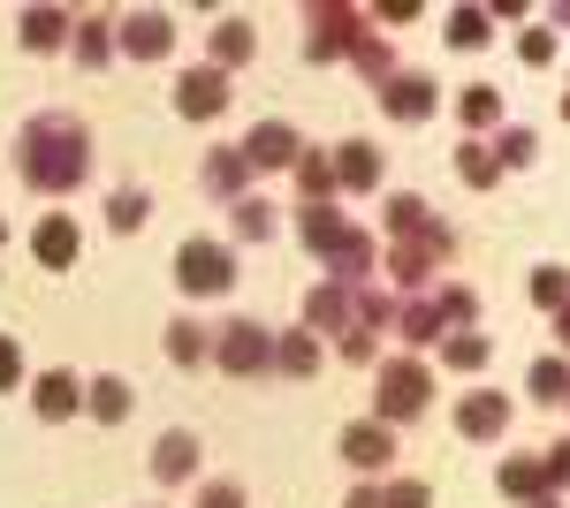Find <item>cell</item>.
Wrapping results in <instances>:
<instances>
[{"label": "cell", "instance_id": "cell-1", "mask_svg": "<svg viewBox=\"0 0 570 508\" xmlns=\"http://www.w3.org/2000/svg\"><path fill=\"white\" fill-rule=\"evenodd\" d=\"M16 168H23V182L46 190V198L77 190L91 175V129L77 122V114H31L23 137H16Z\"/></svg>", "mask_w": 570, "mask_h": 508}, {"label": "cell", "instance_id": "cell-2", "mask_svg": "<svg viewBox=\"0 0 570 508\" xmlns=\"http://www.w3.org/2000/svg\"><path fill=\"white\" fill-rule=\"evenodd\" d=\"M389 236H395V243H389V273L403 281V289H419L441 258L456 251V243H449V228L426 212V198H389Z\"/></svg>", "mask_w": 570, "mask_h": 508}, {"label": "cell", "instance_id": "cell-3", "mask_svg": "<svg viewBox=\"0 0 570 508\" xmlns=\"http://www.w3.org/2000/svg\"><path fill=\"white\" fill-rule=\"evenodd\" d=\"M426 402H434V372H426L419 357H389L381 380H373V410H381V425H411Z\"/></svg>", "mask_w": 570, "mask_h": 508}, {"label": "cell", "instance_id": "cell-4", "mask_svg": "<svg viewBox=\"0 0 570 508\" xmlns=\"http://www.w3.org/2000/svg\"><path fill=\"white\" fill-rule=\"evenodd\" d=\"M274 341L282 335H266L259 319H228L220 341H214V365L228 380H259V372H274Z\"/></svg>", "mask_w": 570, "mask_h": 508}, {"label": "cell", "instance_id": "cell-5", "mask_svg": "<svg viewBox=\"0 0 570 508\" xmlns=\"http://www.w3.org/2000/svg\"><path fill=\"white\" fill-rule=\"evenodd\" d=\"M176 289L183 297H228L236 289V258L220 251V243H206V236H190L176 251Z\"/></svg>", "mask_w": 570, "mask_h": 508}, {"label": "cell", "instance_id": "cell-6", "mask_svg": "<svg viewBox=\"0 0 570 508\" xmlns=\"http://www.w3.org/2000/svg\"><path fill=\"white\" fill-rule=\"evenodd\" d=\"M305 327L312 335H365V327H357V289H343V281H320V289H312L305 297Z\"/></svg>", "mask_w": 570, "mask_h": 508}, {"label": "cell", "instance_id": "cell-7", "mask_svg": "<svg viewBox=\"0 0 570 508\" xmlns=\"http://www.w3.org/2000/svg\"><path fill=\"white\" fill-rule=\"evenodd\" d=\"M220 107H228V77H220V69L198 61V69H183V77H176V114H183V122H214Z\"/></svg>", "mask_w": 570, "mask_h": 508}, {"label": "cell", "instance_id": "cell-8", "mask_svg": "<svg viewBox=\"0 0 570 508\" xmlns=\"http://www.w3.org/2000/svg\"><path fill=\"white\" fill-rule=\"evenodd\" d=\"M357 8H312V39H305V53L312 61H335V53H357Z\"/></svg>", "mask_w": 570, "mask_h": 508}, {"label": "cell", "instance_id": "cell-9", "mask_svg": "<svg viewBox=\"0 0 570 508\" xmlns=\"http://www.w3.org/2000/svg\"><path fill=\"white\" fill-rule=\"evenodd\" d=\"M244 160H252V168H297V160H305V137H297V129L289 122H259L252 129V137H244Z\"/></svg>", "mask_w": 570, "mask_h": 508}, {"label": "cell", "instance_id": "cell-10", "mask_svg": "<svg viewBox=\"0 0 570 508\" xmlns=\"http://www.w3.org/2000/svg\"><path fill=\"white\" fill-rule=\"evenodd\" d=\"M115 46H122V53H130V61H160V53H168V46H176V23H168V16H160V8H137L130 23H122V31H115Z\"/></svg>", "mask_w": 570, "mask_h": 508}, {"label": "cell", "instance_id": "cell-11", "mask_svg": "<svg viewBox=\"0 0 570 508\" xmlns=\"http://www.w3.org/2000/svg\"><path fill=\"white\" fill-rule=\"evenodd\" d=\"M395 456V432L381 418H365V425H351V432H343V464L351 470H381Z\"/></svg>", "mask_w": 570, "mask_h": 508}, {"label": "cell", "instance_id": "cell-12", "mask_svg": "<svg viewBox=\"0 0 570 508\" xmlns=\"http://www.w3.org/2000/svg\"><path fill=\"white\" fill-rule=\"evenodd\" d=\"M381 107H389V122H426L434 114V84L426 77H389L381 84Z\"/></svg>", "mask_w": 570, "mask_h": 508}, {"label": "cell", "instance_id": "cell-13", "mask_svg": "<svg viewBox=\"0 0 570 508\" xmlns=\"http://www.w3.org/2000/svg\"><path fill=\"white\" fill-rule=\"evenodd\" d=\"M456 432H464V440H494V432H510V395H464Z\"/></svg>", "mask_w": 570, "mask_h": 508}, {"label": "cell", "instance_id": "cell-14", "mask_svg": "<svg viewBox=\"0 0 570 508\" xmlns=\"http://www.w3.org/2000/svg\"><path fill=\"white\" fill-rule=\"evenodd\" d=\"M494 486L510 494V501H556V486H548V464H532V456H510V464L494 470Z\"/></svg>", "mask_w": 570, "mask_h": 508}, {"label": "cell", "instance_id": "cell-15", "mask_svg": "<svg viewBox=\"0 0 570 508\" xmlns=\"http://www.w3.org/2000/svg\"><path fill=\"white\" fill-rule=\"evenodd\" d=\"M373 182H381V152H373L365 137L335 145V190H373Z\"/></svg>", "mask_w": 570, "mask_h": 508}, {"label": "cell", "instance_id": "cell-16", "mask_svg": "<svg viewBox=\"0 0 570 508\" xmlns=\"http://www.w3.org/2000/svg\"><path fill=\"white\" fill-rule=\"evenodd\" d=\"M31 251H39V266H53V273H61V266H77V251H85V243H77V220H61V212H53V220H39Z\"/></svg>", "mask_w": 570, "mask_h": 508}, {"label": "cell", "instance_id": "cell-17", "mask_svg": "<svg viewBox=\"0 0 570 508\" xmlns=\"http://www.w3.org/2000/svg\"><path fill=\"white\" fill-rule=\"evenodd\" d=\"M31 410H39V418H77V410H85V387L69 380V372H39V387H31Z\"/></svg>", "mask_w": 570, "mask_h": 508}, {"label": "cell", "instance_id": "cell-18", "mask_svg": "<svg viewBox=\"0 0 570 508\" xmlns=\"http://www.w3.org/2000/svg\"><path fill=\"white\" fill-rule=\"evenodd\" d=\"M244 175H252V160H244V145H220L214 160H206V175H198V182H206L214 198H228V206H236V198H244Z\"/></svg>", "mask_w": 570, "mask_h": 508}, {"label": "cell", "instance_id": "cell-19", "mask_svg": "<svg viewBox=\"0 0 570 508\" xmlns=\"http://www.w3.org/2000/svg\"><path fill=\"white\" fill-rule=\"evenodd\" d=\"M274 372H289V380H312V372H320V335H312V327L282 335V341H274Z\"/></svg>", "mask_w": 570, "mask_h": 508}, {"label": "cell", "instance_id": "cell-20", "mask_svg": "<svg viewBox=\"0 0 570 508\" xmlns=\"http://www.w3.org/2000/svg\"><path fill=\"white\" fill-rule=\"evenodd\" d=\"M190 470H198V440H190V432H160V448H153V478L176 486V478H190Z\"/></svg>", "mask_w": 570, "mask_h": 508}, {"label": "cell", "instance_id": "cell-21", "mask_svg": "<svg viewBox=\"0 0 570 508\" xmlns=\"http://www.w3.org/2000/svg\"><path fill=\"white\" fill-rule=\"evenodd\" d=\"M297 236H305V251L327 258L335 243H343V212H335V206H305V212H297Z\"/></svg>", "mask_w": 570, "mask_h": 508}, {"label": "cell", "instance_id": "cell-22", "mask_svg": "<svg viewBox=\"0 0 570 508\" xmlns=\"http://www.w3.org/2000/svg\"><path fill=\"white\" fill-rule=\"evenodd\" d=\"M85 410L99 425H122V418H130V380H115V372H107V380H91L85 387Z\"/></svg>", "mask_w": 570, "mask_h": 508}, {"label": "cell", "instance_id": "cell-23", "mask_svg": "<svg viewBox=\"0 0 570 508\" xmlns=\"http://www.w3.org/2000/svg\"><path fill=\"white\" fill-rule=\"evenodd\" d=\"M456 175H464L472 190H494V182H502V160H494V145L464 137V145H456Z\"/></svg>", "mask_w": 570, "mask_h": 508}, {"label": "cell", "instance_id": "cell-24", "mask_svg": "<svg viewBox=\"0 0 570 508\" xmlns=\"http://www.w3.org/2000/svg\"><path fill=\"white\" fill-rule=\"evenodd\" d=\"M395 335H403V341H441V335H449V327H441V311H434V297L395 303Z\"/></svg>", "mask_w": 570, "mask_h": 508}, {"label": "cell", "instance_id": "cell-25", "mask_svg": "<svg viewBox=\"0 0 570 508\" xmlns=\"http://www.w3.org/2000/svg\"><path fill=\"white\" fill-rule=\"evenodd\" d=\"M236 61H252V23H244V16H228V23L214 31V69L228 77Z\"/></svg>", "mask_w": 570, "mask_h": 508}, {"label": "cell", "instance_id": "cell-26", "mask_svg": "<svg viewBox=\"0 0 570 508\" xmlns=\"http://www.w3.org/2000/svg\"><path fill=\"white\" fill-rule=\"evenodd\" d=\"M16 31H23V46H31V53H46V46H61L69 16H61V8H23V23H16Z\"/></svg>", "mask_w": 570, "mask_h": 508}, {"label": "cell", "instance_id": "cell-27", "mask_svg": "<svg viewBox=\"0 0 570 508\" xmlns=\"http://www.w3.org/2000/svg\"><path fill=\"white\" fill-rule=\"evenodd\" d=\"M297 190H305V206H327L335 198V160L327 152H305L297 160Z\"/></svg>", "mask_w": 570, "mask_h": 508}, {"label": "cell", "instance_id": "cell-28", "mask_svg": "<svg viewBox=\"0 0 570 508\" xmlns=\"http://www.w3.org/2000/svg\"><path fill=\"white\" fill-rule=\"evenodd\" d=\"M228 212H236V236H244V243H274V228H282L266 198H236Z\"/></svg>", "mask_w": 570, "mask_h": 508}, {"label": "cell", "instance_id": "cell-29", "mask_svg": "<svg viewBox=\"0 0 570 508\" xmlns=\"http://www.w3.org/2000/svg\"><path fill=\"white\" fill-rule=\"evenodd\" d=\"M532 303H540V311H563L570 303V266H532Z\"/></svg>", "mask_w": 570, "mask_h": 508}, {"label": "cell", "instance_id": "cell-30", "mask_svg": "<svg viewBox=\"0 0 570 508\" xmlns=\"http://www.w3.org/2000/svg\"><path fill=\"white\" fill-rule=\"evenodd\" d=\"M456 114H464V129H487V122H502V91H494V84H472L464 99H456Z\"/></svg>", "mask_w": 570, "mask_h": 508}, {"label": "cell", "instance_id": "cell-31", "mask_svg": "<svg viewBox=\"0 0 570 508\" xmlns=\"http://www.w3.org/2000/svg\"><path fill=\"white\" fill-rule=\"evenodd\" d=\"M525 387L540 395V402H570V365H563V357H540Z\"/></svg>", "mask_w": 570, "mask_h": 508}, {"label": "cell", "instance_id": "cell-32", "mask_svg": "<svg viewBox=\"0 0 570 508\" xmlns=\"http://www.w3.org/2000/svg\"><path fill=\"white\" fill-rule=\"evenodd\" d=\"M441 39L464 46V53H472V46H487V8H449V31H441Z\"/></svg>", "mask_w": 570, "mask_h": 508}, {"label": "cell", "instance_id": "cell-33", "mask_svg": "<svg viewBox=\"0 0 570 508\" xmlns=\"http://www.w3.org/2000/svg\"><path fill=\"white\" fill-rule=\"evenodd\" d=\"M107 220L130 236V228H145V220H153V198H145V190H115V198H107Z\"/></svg>", "mask_w": 570, "mask_h": 508}, {"label": "cell", "instance_id": "cell-34", "mask_svg": "<svg viewBox=\"0 0 570 508\" xmlns=\"http://www.w3.org/2000/svg\"><path fill=\"white\" fill-rule=\"evenodd\" d=\"M168 357H176V365H198V357H206V327H198V319H176V327H168Z\"/></svg>", "mask_w": 570, "mask_h": 508}, {"label": "cell", "instance_id": "cell-35", "mask_svg": "<svg viewBox=\"0 0 570 508\" xmlns=\"http://www.w3.org/2000/svg\"><path fill=\"white\" fill-rule=\"evenodd\" d=\"M441 349H449L456 372H480V365H487V335H441Z\"/></svg>", "mask_w": 570, "mask_h": 508}, {"label": "cell", "instance_id": "cell-36", "mask_svg": "<svg viewBox=\"0 0 570 508\" xmlns=\"http://www.w3.org/2000/svg\"><path fill=\"white\" fill-rule=\"evenodd\" d=\"M532 152H540V137H532L525 122H518V129H502V145H494V160H502V168H525Z\"/></svg>", "mask_w": 570, "mask_h": 508}, {"label": "cell", "instance_id": "cell-37", "mask_svg": "<svg viewBox=\"0 0 570 508\" xmlns=\"http://www.w3.org/2000/svg\"><path fill=\"white\" fill-rule=\"evenodd\" d=\"M351 61H357V69H365V77H373V84H389V77H395V61H389V46L373 39V31H365V39H357V53H351Z\"/></svg>", "mask_w": 570, "mask_h": 508}, {"label": "cell", "instance_id": "cell-38", "mask_svg": "<svg viewBox=\"0 0 570 508\" xmlns=\"http://www.w3.org/2000/svg\"><path fill=\"white\" fill-rule=\"evenodd\" d=\"M107 53H115V39H107V23H99V16H91L85 31H77V61H85V69H99V61H107Z\"/></svg>", "mask_w": 570, "mask_h": 508}, {"label": "cell", "instance_id": "cell-39", "mask_svg": "<svg viewBox=\"0 0 570 508\" xmlns=\"http://www.w3.org/2000/svg\"><path fill=\"white\" fill-rule=\"evenodd\" d=\"M434 311H441V327H464L480 303H472V289H434Z\"/></svg>", "mask_w": 570, "mask_h": 508}, {"label": "cell", "instance_id": "cell-40", "mask_svg": "<svg viewBox=\"0 0 570 508\" xmlns=\"http://www.w3.org/2000/svg\"><path fill=\"white\" fill-rule=\"evenodd\" d=\"M434 494H426V478H395L389 486V508H426Z\"/></svg>", "mask_w": 570, "mask_h": 508}, {"label": "cell", "instance_id": "cell-41", "mask_svg": "<svg viewBox=\"0 0 570 508\" xmlns=\"http://www.w3.org/2000/svg\"><path fill=\"white\" fill-rule=\"evenodd\" d=\"M518 53H525L532 69H548V61H556V31H525V39H518Z\"/></svg>", "mask_w": 570, "mask_h": 508}, {"label": "cell", "instance_id": "cell-42", "mask_svg": "<svg viewBox=\"0 0 570 508\" xmlns=\"http://www.w3.org/2000/svg\"><path fill=\"white\" fill-rule=\"evenodd\" d=\"M23 380V349H16V335H0V395Z\"/></svg>", "mask_w": 570, "mask_h": 508}, {"label": "cell", "instance_id": "cell-43", "mask_svg": "<svg viewBox=\"0 0 570 508\" xmlns=\"http://www.w3.org/2000/svg\"><path fill=\"white\" fill-rule=\"evenodd\" d=\"M198 508H244V486H228V478H214V486L198 494Z\"/></svg>", "mask_w": 570, "mask_h": 508}, {"label": "cell", "instance_id": "cell-44", "mask_svg": "<svg viewBox=\"0 0 570 508\" xmlns=\"http://www.w3.org/2000/svg\"><path fill=\"white\" fill-rule=\"evenodd\" d=\"M548 486H570V440L548 448Z\"/></svg>", "mask_w": 570, "mask_h": 508}, {"label": "cell", "instance_id": "cell-45", "mask_svg": "<svg viewBox=\"0 0 570 508\" xmlns=\"http://www.w3.org/2000/svg\"><path fill=\"white\" fill-rule=\"evenodd\" d=\"M343 508H389V494H381V486H357V494H351Z\"/></svg>", "mask_w": 570, "mask_h": 508}, {"label": "cell", "instance_id": "cell-46", "mask_svg": "<svg viewBox=\"0 0 570 508\" xmlns=\"http://www.w3.org/2000/svg\"><path fill=\"white\" fill-rule=\"evenodd\" d=\"M556 341H563V349H570V303H563V311H556Z\"/></svg>", "mask_w": 570, "mask_h": 508}, {"label": "cell", "instance_id": "cell-47", "mask_svg": "<svg viewBox=\"0 0 570 508\" xmlns=\"http://www.w3.org/2000/svg\"><path fill=\"white\" fill-rule=\"evenodd\" d=\"M563 122H570V91H563Z\"/></svg>", "mask_w": 570, "mask_h": 508}, {"label": "cell", "instance_id": "cell-48", "mask_svg": "<svg viewBox=\"0 0 570 508\" xmlns=\"http://www.w3.org/2000/svg\"><path fill=\"white\" fill-rule=\"evenodd\" d=\"M0 243H8V220H0Z\"/></svg>", "mask_w": 570, "mask_h": 508}, {"label": "cell", "instance_id": "cell-49", "mask_svg": "<svg viewBox=\"0 0 570 508\" xmlns=\"http://www.w3.org/2000/svg\"><path fill=\"white\" fill-rule=\"evenodd\" d=\"M540 508H563V501H540Z\"/></svg>", "mask_w": 570, "mask_h": 508}]
</instances>
